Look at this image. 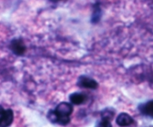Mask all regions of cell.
Returning a JSON list of instances; mask_svg holds the SVG:
<instances>
[{
	"mask_svg": "<svg viewBox=\"0 0 153 127\" xmlns=\"http://www.w3.org/2000/svg\"><path fill=\"white\" fill-rule=\"evenodd\" d=\"M73 106L70 104L62 102L57 106L55 110H50L47 117L52 123L66 126L70 122V115L73 112Z\"/></svg>",
	"mask_w": 153,
	"mask_h": 127,
	"instance_id": "1",
	"label": "cell"
},
{
	"mask_svg": "<svg viewBox=\"0 0 153 127\" xmlns=\"http://www.w3.org/2000/svg\"><path fill=\"white\" fill-rule=\"evenodd\" d=\"M13 120V113L11 109H4L1 107L0 112V127H8Z\"/></svg>",
	"mask_w": 153,
	"mask_h": 127,
	"instance_id": "2",
	"label": "cell"
},
{
	"mask_svg": "<svg viewBox=\"0 0 153 127\" xmlns=\"http://www.w3.org/2000/svg\"><path fill=\"white\" fill-rule=\"evenodd\" d=\"M10 48L13 54L18 56L24 54V53L26 51V47H25L24 42L22 41V39H13L10 44Z\"/></svg>",
	"mask_w": 153,
	"mask_h": 127,
	"instance_id": "3",
	"label": "cell"
},
{
	"mask_svg": "<svg viewBox=\"0 0 153 127\" xmlns=\"http://www.w3.org/2000/svg\"><path fill=\"white\" fill-rule=\"evenodd\" d=\"M78 85L80 87L85 88V89H96L98 88L97 82L94 79L86 77V76H82L79 77V80H78Z\"/></svg>",
	"mask_w": 153,
	"mask_h": 127,
	"instance_id": "4",
	"label": "cell"
},
{
	"mask_svg": "<svg viewBox=\"0 0 153 127\" xmlns=\"http://www.w3.org/2000/svg\"><path fill=\"white\" fill-rule=\"evenodd\" d=\"M116 123L118 126L121 127L128 126L134 123L132 117L127 113H121L116 119Z\"/></svg>",
	"mask_w": 153,
	"mask_h": 127,
	"instance_id": "5",
	"label": "cell"
},
{
	"mask_svg": "<svg viewBox=\"0 0 153 127\" xmlns=\"http://www.w3.org/2000/svg\"><path fill=\"white\" fill-rule=\"evenodd\" d=\"M88 98L84 94L80 93V92H75L70 95V102L75 105H81V104L85 103Z\"/></svg>",
	"mask_w": 153,
	"mask_h": 127,
	"instance_id": "6",
	"label": "cell"
},
{
	"mask_svg": "<svg viewBox=\"0 0 153 127\" xmlns=\"http://www.w3.org/2000/svg\"><path fill=\"white\" fill-rule=\"evenodd\" d=\"M140 111L144 115L153 118V101H148L140 106Z\"/></svg>",
	"mask_w": 153,
	"mask_h": 127,
	"instance_id": "7",
	"label": "cell"
},
{
	"mask_svg": "<svg viewBox=\"0 0 153 127\" xmlns=\"http://www.w3.org/2000/svg\"><path fill=\"white\" fill-rule=\"evenodd\" d=\"M96 127H112L111 120L102 117L101 120L98 121V123H97Z\"/></svg>",
	"mask_w": 153,
	"mask_h": 127,
	"instance_id": "8",
	"label": "cell"
},
{
	"mask_svg": "<svg viewBox=\"0 0 153 127\" xmlns=\"http://www.w3.org/2000/svg\"><path fill=\"white\" fill-rule=\"evenodd\" d=\"M52 1H61V0H52Z\"/></svg>",
	"mask_w": 153,
	"mask_h": 127,
	"instance_id": "9",
	"label": "cell"
}]
</instances>
